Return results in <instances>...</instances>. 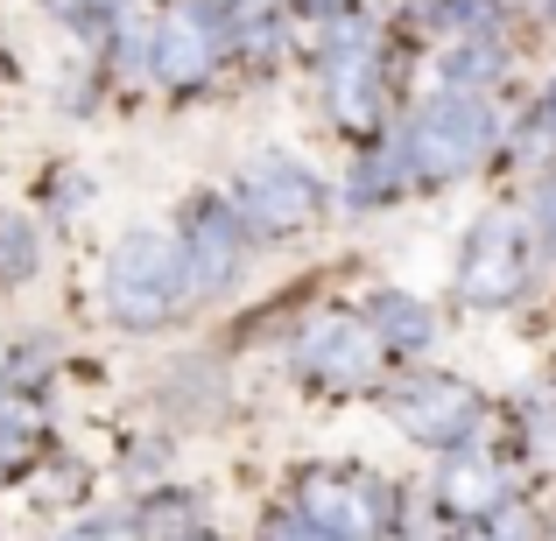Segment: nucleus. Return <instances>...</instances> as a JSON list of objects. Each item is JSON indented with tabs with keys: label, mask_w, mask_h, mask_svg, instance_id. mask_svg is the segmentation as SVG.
Instances as JSON below:
<instances>
[{
	"label": "nucleus",
	"mask_w": 556,
	"mask_h": 541,
	"mask_svg": "<svg viewBox=\"0 0 556 541\" xmlns=\"http://www.w3.org/2000/svg\"><path fill=\"white\" fill-rule=\"evenodd\" d=\"M184 288H190V260H184V246L163 240V232H135V240L113 246V260H106V310L121 317L127 331L163 324V317L184 302Z\"/></svg>",
	"instance_id": "f257e3e1"
},
{
	"label": "nucleus",
	"mask_w": 556,
	"mask_h": 541,
	"mask_svg": "<svg viewBox=\"0 0 556 541\" xmlns=\"http://www.w3.org/2000/svg\"><path fill=\"white\" fill-rule=\"evenodd\" d=\"M486 141H493V113L472 106V99H444V106H430L422 127H416V155L430 169H444V177L472 169L479 155H486Z\"/></svg>",
	"instance_id": "f03ea898"
},
{
	"label": "nucleus",
	"mask_w": 556,
	"mask_h": 541,
	"mask_svg": "<svg viewBox=\"0 0 556 541\" xmlns=\"http://www.w3.org/2000/svg\"><path fill=\"white\" fill-rule=\"evenodd\" d=\"M240 204H247V218H261V226H303V218L317 211V177L296 169L289 155H261V163L240 177Z\"/></svg>",
	"instance_id": "7ed1b4c3"
},
{
	"label": "nucleus",
	"mask_w": 556,
	"mask_h": 541,
	"mask_svg": "<svg viewBox=\"0 0 556 541\" xmlns=\"http://www.w3.org/2000/svg\"><path fill=\"white\" fill-rule=\"evenodd\" d=\"M394 422H402L408 436H422V443H458L479 422V401L458 379H422V387H408L402 401H394Z\"/></svg>",
	"instance_id": "20e7f679"
},
{
	"label": "nucleus",
	"mask_w": 556,
	"mask_h": 541,
	"mask_svg": "<svg viewBox=\"0 0 556 541\" xmlns=\"http://www.w3.org/2000/svg\"><path fill=\"white\" fill-rule=\"evenodd\" d=\"M521 288V226L515 218H486L472 232V254H465V296L472 302H501Z\"/></svg>",
	"instance_id": "39448f33"
},
{
	"label": "nucleus",
	"mask_w": 556,
	"mask_h": 541,
	"mask_svg": "<svg viewBox=\"0 0 556 541\" xmlns=\"http://www.w3.org/2000/svg\"><path fill=\"white\" fill-rule=\"evenodd\" d=\"M303 359H311V373L359 387V379L374 373V359H380V338H374V331H359V324H339V317H331V324H317V331H311Z\"/></svg>",
	"instance_id": "423d86ee"
},
{
	"label": "nucleus",
	"mask_w": 556,
	"mask_h": 541,
	"mask_svg": "<svg viewBox=\"0 0 556 541\" xmlns=\"http://www.w3.org/2000/svg\"><path fill=\"white\" fill-rule=\"evenodd\" d=\"M380 514H388V500H374L367 486H345V478H325V486H311V520H317L325 534L359 541V534L380 528Z\"/></svg>",
	"instance_id": "0eeeda50"
},
{
	"label": "nucleus",
	"mask_w": 556,
	"mask_h": 541,
	"mask_svg": "<svg viewBox=\"0 0 556 541\" xmlns=\"http://www.w3.org/2000/svg\"><path fill=\"white\" fill-rule=\"evenodd\" d=\"M155 70L163 78H204L212 70V14L204 8H190V14H169L163 22V36H155Z\"/></svg>",
	"instance_id": "6e6552de"
},
{
	"label": "nucleus",
	"mask_w": 556,
	"mask_h": 541,
	"mask_svg": "<svg viewBox=\"0 0 556 541\" xmlns=\"http://www.w3.org/2000/svg\"><path fill=\"white\" fill-rule=\"evenodd\" d=\"M184 260H190V274H198L204 288H218L232 274V260H240V226H232L226 211H204L198 226H190V240H184Z\"/></svg>",
	"instance_id": "1a4fd4ad"
},
{
	"label": "nucleus",
	"mask_w": 556,
	"mask_h": 541,
	"mask_svg": "<svg viewBox=\"0 0 556 541\" xmlns=\"http://www.w3.org/2000/svg\"><path fill=\"white\" fill-rule=\"evenodd\" d=\"M444 492H451L458 506H501L507 478L493 472L486 458H465V464H451V472H444Z\"/></svg>",
	"instance_id": "9d476101"
},
{
	"label": "nucleus",
	"mask_w": 556,
	"mask_h": 541,
	"mask_svg": "<svg viewBox=\"0 0 556 541\" xmlns=\"http://www.w3.org/2000/svg\"><path fill=\"white\" fill-rule=\"evenodd\" d=\"M374 324L388 331L394 345H422V338H430V310H422V302H408V296H380Z\"/></svg>",
	"instance_id": "9b49d317"
},
{
	"label": "nucleus",
	"mask_w": 556,
	"mask_h": 541,
	"mask_svg": "<svg viewBox=\"0 0 556 541\" xmlns=\"http://www.w3.org/2000/svg\"><path fill=\"white\" fill-rule=\"evenodd\" d=\"M486 70H501L493 42H465V56H451V78H486Z\"/></svg>",
	"instance_id": "f8f14e48"
},
{
	"label": "nucleus",
	"mask_w": 556,
	"mask_h": 541,
	"mask_svg": "<svg viewBox=\"0 0 556 541\" xmlns=\"http://www.w3.org/2000/svg\"><path fill=\"white\" fill-rule=\"evenodd\" d=\"M28 260H36V246H28V232H22V226H0V268L28 274Z\"/></svg>",
	"instance_id": "ddd939ff"
},
{
	"label": "nucleus",
	"mask_w": 556,
	"mask_h": 541,
	"mask_svg": "<svg viewBox=\"0 0 556 541\" xmlns=\"http://www.w3.org/2000/svg\"><path fill=\"white\" fill-rule=\"evenodd\" d=\"M71 541H141V528L127 514H106V520H92V528H78Z\"/></svg>",
	"instance_id": "4468645a"
},
{
	"label": "nucleus",
	"mask_w": 556,
	"mask_h": 541,
	"mask_svg": "<svg viewBox=\"0 0 556 541\" xmlns=\"http://www.w3.org/2000/svg\"><path fill=\"white\" fill-rule=\"evenodd\" d=\"M50 8H64V14H92V8H121V0H50Z\"/></svg>",
	"instance_id": "2eb2a0df"
},
{
	"label": "nucleus",
	"mask_w": 556,
	"mask_h": 541,
	"mask_svg": "<svg viewBox=\"0 0 556 541\" xmlns=\"http://www.w3.org/2000/svg\"><path fill=\"white\" fill-rule=\"evenodd\" d=\"M543 232H549V246H556V190L543 197Z\"/></svg>",
	"instance_id": "dca6fc26"
},
{
	"label": "nucleus",
	"mask_w": 556,
	"mask_h": 541,
	"mask_svg": "<svg viewBox=\"0 0 556 541\" xmlns=\"http://www.w3.org/2000/svg\"><path fill=\"white\" fill-rule=\"evenodd\" d=\"M275 541H331L325 528H317V534H303V528H289V534H275Z\"/></svg>",
	"instance_id": "f3484780"
}]
</instances>
